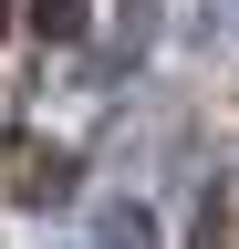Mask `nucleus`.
Returning a JSON list of instances; mask_svg holds the SVG:
<instances>
[{
    "mask_svg": "<svg viewBox=\"0 0 239 249\" xmlns=\"http://www.w3.org/2000/svg\"><path fill=\"white\" fill-rule=\"evenodd\" d=\"M32 21L52 31V42H73V31H83V0H32Z\"/></svg>",
    "mask_w": 239,
    "mask_h": 249,
    "instance_id": "f03ea898",
    "label": "nucleus"
},
{
    "mask_svg": "<svg viewBox=\"0 0 239 249\" xmlns=\"http://www.w3.org/2000/svg\"><path fill=\"white\" fill-rule=\"evenodd\" d=\"M0 31H11V0H0Z\"/></svg>",
    "mask_w": 239,
    "mask_h": 249,
    "instance_id": "7ed1b4c3",
    "label": "nucleus"
},
{
    "mask_svg": "<svg viewBox=\"0 0 239 249\" xmlns=\"http://www.w3.org/2000/svg\"><path fill=\"white\" fill-rule=\"evenodd\" d=\"M11 166H21V177H11V197H63V187H73V177H63V156H52V145H21Z\"/></svg>",
    "mask_w": 239,
    "mask_h": 249,
    "instance_id": "f257e3e1",
    "label": "nucleus"
}]
</instances>
